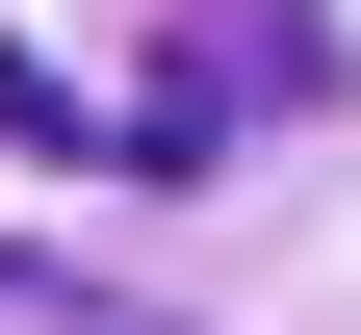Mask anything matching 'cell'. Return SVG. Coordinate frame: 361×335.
I'll return each mask as SVG.
<instances>
[{
	"label": "cell",
	"mask_w": 361,
	"mask_h": 335,
	"mask_svg": "<svg viewBox=\"0 0 361 335\" xmlns=\"http://www.w3.org/2000/svg\"><path fill=\"white\" fill-rule=\"evenodd\" d=\"M0 335H155V310H104V284H52V258H0Z\"/></svg>",
	"instance_id": "cell-1"
}]
</instances>
